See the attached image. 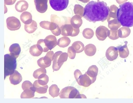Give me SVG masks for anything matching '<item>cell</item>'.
I'll use <instances>...</instances> for the list:
<instances>
[{
  "label": "cell",
  "instance_id": "cell-1",
  "mask_svg": "<svg viewBox=\"0 0 133 103\" xmlns=\"http://www.w3.org/2000/svg\"><path fill=\"white\" fill-rule=\"evenodd\" d=\"M109 7L104 2L91 1L84 8V18L90 22L105 21L109 12Z\"/></svg>",
  "mask_w": 133,
  "mask_h": 103
},
{
  "label": "cell",
  "instance_id": "cell-2",
  "mask_svg": "<svg viewBox=\"0 0 133 103\" xmlns=\"http://www.w3.org/2000/svg\"><path fill=\"white\" fill-rule=\"evenodd\" d=\"M117 18L123 27H133V2H126L120 5L117 11Z\"/></svg>",
  "mask_w": 133,
  "mask_h": 103
},
{
  "label": "cell",
  "instance_id": "cell-3",
  "mask_svg": "<svg viewBox=\"0 0 133 103\" xmlns=\"http://www.w3.org/2000/svg\"><path fill=\"white\" fill-rule=\"evenodd\" d=\"M16 58L10 54H6L4 56V74L5 79L7 76L14 74L17 68Z\"/></svg>",
  "mask_w": 133,
  "mask_h": 103
},
{
  "label": "cell",
  "instance_id": "cell-4",
  "mask_svg": "<svg viewBox=\"0 0 133 103\" xmlns=\"http://www.w3.org/2000/svg\"><path fill=\"white\" fill-rule=\"evenodd\" d=\"M68 57L69 54L67 53L63 52L62 51H58L55 53L52 59L53 71H57L60 70L64 62L68 60Z\"/></svg>",
  "mask_w": 133,
  "mask_h": 103
},
{
  "label": "cell",
  "instance_id": "cell-5",
  "mask_svg": "<svg viewBox=\"0 0 133 103\" xmlns=\"http://www.w3.org/2000/svg\"><path fill=\"white\" fill-rule=\"evenodd\" d=\"M51 7L56 11L65 10L69 5V0H49Z\"/></svg>",
  "mask_w": 133,
  "mask_h": 103
},
{
  "label": "cell",
  "instance_id": "cell-6",
  "mask_svg": "<svg viewBox=\"0 0 133 103\" xmlns=\"http://www.w3.org/2000/svg\"><path fill=\"white\" fill-rule=\"evenodd\" d=\"M54 54L52 51H50L46 53L45 57H41L37 60L38 65L41 68H47L51 66L53 56Z\"/></svg>",
  "mask_w": 133,
  "mask_h": 103
},
{
  "label": "cell",
  "instance_id": "cell-7",
  "mask_svg": "<svg viewBox=\"0 0 133 103\" xmlns=\"http://www.w3.org/2000/svg\"><path fill=\"white\" fill-rule=\"evenodd\" d=\"M6 26L9 30L15 31L19 29L21 24L19 20L15 17H8L6 19Z\"/></svg>",
  "mask_w": 133,
  "mask_h": 103
},
{
  "label": "cell",
  "instance_id": "cell-8",
  "mask_svg": "<svg viewBox=\"0 0 133 103\" xmlns=\"http://www.w3.org/2000/svg\"><path fill=\"white\" fill-rule=\"evenodd\" d=\"M108 29L104 26H100L96 29V35L100 41H104L108 37Z\"/></svg>",
  "mask_w": 133,
  "mask_h": 103
},
{
  "label": "cell",
  "instance_id": "cell-9",
  "mask_svg": "<svg viewBox=\"0 0 133 103\" xmlns=\"http://www.w3.org/2000/svg\"><path fill=\"white\" fill-rule=\"evenodd\" d=\"M48 1V0H34L36 9L38 12L43 13L47 11Z\"/></svg>",
  "mask_w": 133,
  "mask_h": 103
},
{
  "label": "cell",
  "instance_id": "cell-10",
  "mask_svg": "<svg viewBox=\"0 0 133 103\" xmlns=\"http://www.w3.org/2000/svg\"><path fill=\"white\" fill-rule=\"evenodd\" d=\"M61 35L63 36H72L73 32L74 30V28L72 27L71 24L66 23V21L64 24L61 26Z\"/></svg>",
  "mask_w": 133,
  "mask_h": 103
},
{
  "label": "cell",
  "instance_id": "cell-11",
  "mask_svg": "<svg viewBox=\"0 0 133 103\" xmlns=\"http://www.w3.org/2000/svg\"><path fill=\"white\" fill-rule=\"evenodd\" d=\"M118 51L117 47L110 46L106 51V57L108 60L113 61L118 57Z\"/></svg>",
  "mask_w": 133,
  "mask_h": 103
},
{
  "label": "cell",
  "instance_id": "cell-12",
  "mask_svg": "<svg viewBox=\"0 0 133 103\" xmlns=\"http://www.w3.org/2000/svg\"><path fill=\"white\" fill-rule=\"evenodd\" d=\"M44 42L49 50H51L57 45V38L54 35L47 36L44 39Z\"/></svg>",
  "mask_w": 133,
  "mask_h": 103
},
{
  "label": "cell",
  "instance_id": "cell-13",
  "mask_svg": "<svg viewBox=\"0 0 133 103\" xmlns=\"http://www.w3.org/2000/svg\"><path fill=\"white\" fill-rule=\"evenodd\" d=\"M77 83L79 85L82 86L84 87H88L93 84L91 79L88 76L86 72L84 75H81L80 76Z\"/></svg>",
  "mask_w": 133,
  "mask_h": 103
},
{
  "label": "cell",
  "instance_id": "cell-14",
  "mask_svg": "<svg viewBox=\"0 0 133 103\" xmlns=\"http://www.w3.org/2000/svg\"><path fill=\"white\" fill-rule=\"evenodd\" d=\"M22 79L23 78L21 75L17 70H15L14 74L11 75L9 77L11 84L14 85H16L20 84L22 82Z\"/></svg>",
  "mask_w": 133,
  "mask_h": 103
},
{
  "label": "cell",
  "instance_id": "cell-15",
  "mask_svg": "<svg viewBox=\"0 0 133 103\" xmlns=\"http://www.w3.org/2000/svg\"><path fill=\"white\" fill-rule=\"evenodd\" d=\"M98 73V68L96 65H92L89 67L88 71L86 72V73L91 79L93 83H94L96 81Z\"/></svg>",
  "mask_w": 133,
  "mask_h": 103
},
{
  "label": "cell",
  "instance_id": "cell-16",
  "mask_svg": "<svg viewBox=\"0 0 133 103\" xmlns=\"http://www.w3.org/2000/svg\"><path fill=\"white\" fill-rule=\"evenodd\" d=\"M117 48L118 52L119 57L122 58H126L129 56V51L126 44L123 45H120L117 47Z\"/></svg>",
  "mask_w": 133,
  "mask_h": 103
},
{
  "label": "cell",
  "instance_id": "cell-17",
  "mask_svg": "<svg viewBox=\"0 0 133 103\" xmlns=\"http://www.w3.org/2000/svg\"><path fill=\"white\" fill-rule=\"evenodd\" d=\"M9 51L11 55L17 58L21 53V47L18 44H13L10 46Z\"/></svg>",
  "mask_w": 133,
  "mask_h": 103
},
{
  "label": "cell",
  "instance_id": "cell-18",
  "mask_svg": "<svg viewBox=\"0 0 133 103\" xmlns=\"http://www.w3.org/2000/svg\"><path fill=\"white\" fill-rule=\"evenodd\" d=\"M70 23L74 28L78 29L82 24L83 21L82 18L80 16L75 15L71 18Z\"/></svg>",
  "mask_w": 133,
  "mask_h": 103
},
{
  "label": "cell",
  "instance_id": "cell-19",
  "mask_svg": "<svg viewBox=\"0 0 133 103\" xmlns=\"http://www.w3.org/2000/svg\"><path fill=\"white\" fill-rule=\"evenodd\" d=\"M15 7L17 11L19 12H23L27 10L29 4L25 1L21 0L16 3Z\"/></svg>",
  "mask_w": 133,
  "mask_h": 103
},
{
  "label": "cell",
  "instance_id": "cell-20",
  "mask_svg": "<svg viewBox=\"0 0 133 103\" xmlns=\"http://www.w3.org/2000/svg\"><path fill=\"white\" fill-rule=\"evenodd\" d=\"M35 90L34 87H32L31 88L24 90V92L21 93V98L22 99H31L35 96Z\"/></svg>",
  "mask_w": 133,
  "mask_h": 103
},
{
  "label": "cell",
  "instance_id": "cell-21",
  "mask_svg": "<svg viewBox=\"0 0 133 103\" xmlns=\"http://www.w3.org/2000/svg\"><path fill=\"white\" fill-rule=\"evenodd\" d=\"M33 86L35 92H36L38 93L41 94L46 93L47 92V89L48 88V86L47 85L43 86L39 84L38 82V80H36L34 82Z\"/></svg>",
  "mask_w": 133,
  "mask_h": 103
},
{
  "label": "cell",
  "instance_id": "cell-22",
  "mask_svg": "<svg viewBox=\"0 0 133 103\" xmlns=\"http://www.w3.org/2000/svg\"><path fill=\"white\" fill-rule=\"evenodd\" d=\"M20 19L25 24H29L32 22V16L29 12H24L20 16Z\"/></svg>",
  "mask_w": 133,
  "mask_h": 103
},
{
  "label": "cell",
  "instance_id": "cell-23",
  "mask_svg": "<svg viewBox=\"0 0 133 103\" xmlns=\"http://www.w3.org/2000/svg\"><path fill=\"white\" fill-rule=\"evenodd\" d=\"M109 8V12L107 18L108 22L111 20L117 18V11L118 9V8L115 5L110 6Z\"/></svg>",
  "mask_w": 133,
  "mask_h": 103
},
{
  "label": "cell",
  "instance_id": "cell-24",
  "mask_svg": "<svg viewBox=\"0 0 133 103\" xmlns=\"http://www.w3.org/2000/svg\"><path fill=\"white\" fill-rule=\"evenodd\" d=\"M85 54L89 57L93 56L96 52V46L92 44H88L84 47Z\"/></svg>",
  "mask_w": 133,
  "mask_h": 103
},
{
  "label": "cell",
  "instance_id": "cell-25",
  "mask_svg": "<svg viewBox=\"0 0 133 103\" xmlns=\"http://www.w3.org/2000/svg\"><path fill=\"white\" fill-rule=\"evenodd\" d=\"M118 35L121 38H125L129 36L131 33V30L129 28L123 27L117 30Z\"/></svg>",
  "mask_w": 133,
  "mask_h": 103
},
{
  "label": "cell",
  "instance_id": "cell-26",
  "mask_svg": "<svg viewBox=\"0 0 133 103\" xmlns=\"http://www.w3.org/2000/svg\"><path fill=\"white\" fill-rule=\"evenodd\" d=\"M74 88L73 87L68 86L63 88L60 92L59 96L61 99H69L71 92Z\"/></svg>",
  "mask_w": 133,
  "mask_h": 103
},
{
  "label": "cell",
  "instance_id": "cell-27",
  "mask_svg": "<svg viewBox=\"0 0 133 103\" xmlns=\"http://www.w3.org/2000/svg\"><path fill=\"white\" fill-rule=\"evenodd\" d=\"M37 28V24L34 20H33L30 24H25L24 25V29L28 33H33L36 31Z\"/></svg>",
  "mask_w": 133,
  "mask_h": 103
},
{
  "label": "cell",
  "instance_id": "cell-28",
  "mask_svg": "<svg viewBox=\"0 0 133 103\" xmlns=\"http://www.w3.org/2000/svg\"><path fill=\"white\" fill-rule=\"evenodd\" d=\"M121 26V24L118 21L117 18L111 20L108 22V28L112 30H118Z\"/></svg>",
  "mask_w": 133,
  "mask_h": 103
},
{
  "label": "cell",
  "instance_id": "cell-29",
  "mask_svg": "<svg viewBox=\"0 0 133 103\" xmlns=\"http://www.w3.org/2000/svg\"><path fill=\"white\" fill-rule=\"evenodd\" d=\"M70 43V39L66 36L62 37L57 40V45L62 48H65L69 46Z\"/></svg>",
  "mask_w": 133,
  "mask_h": 103
},
{
  "label": "cell",
  "instance_id": "cell-30",
  "mask_svg": "<svg viewBox=\"0 0 133 103\" xmlns=\"http://www.w3.org/2000/svg\"><path fill=\"white\" fill-rule=\"evenodd\" d=\"M49 94L52 98L57 97L59 96L60 89L56 84H53L49 88Z\"/></svg>",
  "mask_w": 133,
  "mask_h": 103
},
{
  "label": "cell",
  "instance_id": "cell-31",
  "mask_svg": "<svg viewBox=\"0 0 133 103\" xmlns=\"http://www.w3.org/2000/svg\"><path fill=\"white\" fill-rule=\"evenodd\" d=\"M72 46L73 47L76 51V53L82 52L84 50V45L80 41H75L72 44Z\"/></svg>",
  "mask_w": 133,
  "mask_h": 103
},
{
  "label": "cell",
  "instance_id": "cell-32",
  "mask_svg": "<svg viewBox=\"0 0 133 103\" xmlns=\"http://www.w3.org/2000/svg\"><path fill=\"white\" fill-rule=\"evenodd\" d=\"M43 52H42L38 49L37 45L32 46L29 49V53L34 57H39L41 55Z\"/></svg>",
  "mask_w": 133,
  "mask_h": 103
},
{
  "label": "cell",
  "instance_id": "cell-33",
  "mask_svg": "<svg viewBox=\"0 0 133 103\" xmlns=\"http://www.w3.org/2000/svg\"><path fill=\"white\" fill-rule=\"evenodd\" d=\"M74 11L75 15L80 16L81 18L84 17V8L80 5L76 4L74 7Z\"/></svg>",
  "mask_w": 133,
  "mask_h": 103
},
{
  "label": "cell",
  "instance_id": "cell-34",
  "mask_svg": "<svg viewBox=\"0 0 133 103\" xmlns=\"http://www.w3.org/2000/svg\"><path fill=\"white\" fill-rule=\"evenodd\" d=\"M37 46L38 49L42 52H46L49 51V49L48 48V47L45 45V43L44 42V39H41L39 40L37 43Z\"/></svg>",
  "mask_w": 133,
  "mask_h": 103
},
{
  "label": "cell",
  "instance_id": "cell-35",
  "mask_svg": "<svg viewBox=\"0 0 133 103\" xmlns=\"http://www.w3.org/2000/svg\"><path fill=\"white\" fill-rule=\"evenodd\" d=\"M46 73V70L45 68H41L35 70L33 73V77L35 79H39V78Z\"/></svg>",
  "mask_w": 133,
  "mask_h": 103
},
{
  "label": "cell",
  "instance_id": "cell-36",
  "mask_svg": "<svg viewBox=\"0 0 133 103\" xmlns=\"http://www.w3.org/2000/svg\"><path fill=\"white\" fill-rule=\"evenodd\" d=\"M82 34L85 38L90 39L94 36V32L92 29L90 28H86L83 31Z\"/></svg>",
  "mask_w": 133,
  "mask_h": 103
},
{
  "label": "cell",
  "instance_id": "cell-37",
  "mask_svg": "<svg viewBox=\"0 0 133 103\" xmlns=\"http://www.w3.org/2000/svg\"><path fill=\"white\" fill-rule=\"evenodd\" d=\"M51 22H53V23H57V24H58L59 26H61L63 24H64L63 23H65V22H63L62 21L61 18L60 17H59L57 16L56 15H54V14L51 15Z\"/></svg>",
  "mask_w": 133,
  "mask_h": 103
},
{
  "label": "cell",
  "instance_id": "cell-38",
  "mask_svg": "<svg viewBox=\"0 0 133 103\" xmlns=\"http://www.w3.org/2000/svg\"><path fill=\"white\" fill-rule=\"evenodd\" d=\"M108 36L109 38L111 39L112 40H116L119 38L118 35L117 30H109L108 32Z\"/></svg>",
  "mask_w": 133,
  "mask_h": 103
},
{
  "label": "cell",
  "instance_id": "cell-39",
  "mask_svg": "<svg viewBox=\"0 0 133 103\" xmlns=\"http://www.w3.org/2000/svg\"><path fill=\"white\" fill-rule=\"evenodd\" d=\"M49 80L48 76H47V75L45 74L44 75H43L39 79H38V82L41 85H47V84L49 82Z\"/></svg>",
  "mask_w": 133,
  "mask_h": 103
},
{
  "label": "cell",
  "instance_id": "cell-40",
  "mask_svg": "<svg viewBox=\"0 0 133 103\" xmlns=\"http://www.w3.org/2000/svg\"><path fill=\"white\" fill-rule=\"evenodd\" d=\"M76 51L72 46H70L68 48V54H69V57L71 59H74L76 57Z\"/></svg>",
  "mask_w": 133,
  "mask_h": 103
},
{
  "label": "cell",
  "instance_id": "cell-41",
  "mask_svg": "<svg viewBox=\"0 0 133 103\" xmlns=\"http://www.w3.org/2000/svg\"><path fill=\"white\" fill-rule=\"evenodd\" d=\"M51 23L48 21H42L39 23V25L42 28L44 29L50 30V28L51 25Z\"/></svg>",
  "mask_w": 133,
  "mask_h": 103
},
{
  "label": "cell",
  "instance_id": "cell-42",
  "mask_svg": "<svg viewBox=\"0 0 133 103\" xmlns=\"http://www.w3.org/2000/svg\"><path fill=\"white\" fill-rule=\"evenodd\" d=\"M32 87H33V84H32L31 82L28 80L25 81L24 82H23V83L22 85V88L23 90L31 88Z\"/></svg>",
  "mask_w": 133,
  "mask_h": 103
},
{
  "label": "cell",
  "instance_id": "cell-43",
  "mask_svg": "<svg viewBox=\"0 0 133 103\" xmlns=\"http://www.w3.org/2000/svg\"><path fill=\"white\" fill-rule=\"evenodd\" d=\"M51 32L55 36H59L61 35L62 31H61V28L60 27V26L58 25L55 30L51 31Z\"/></svg>",
  "mask_w": 133,
  "mask_h": 103
},
{
  "label": "cell",
  "instance_id": "cell-44",
  "mask_svg": "<svg viewBox=\"0 0 133 103\" xmlns=\"http://www.w3.org/2000/svg\"><path fill=\"white\" fill-rule=\"evenodd\" d=\"M82 75L81 72H80V70L78 69H77L75 70L74 72V76H75V78L77 82H78V78L80 77V76Z\"/></svg>",
  "mask_w": 133,
  "mask_h": 103
},
{
  "label": "cell",
  "instance_id": "cell-45",
  "mask_svg": "<svg viewBox=\"0 0 133 103\" xmlns=\"http://www.w3.org/2000/svg\"><path fill=\"white\" fill-rule=\"evenodd\" d=\"M16 0H4L5 5H12L16 2Z\"/></svg>",
  "mask_w": 133,
  "mask_h": 103
},
{
  "label": "cell",
  "instance_id": "cell-46",
  "mask_svg": "<svg viewBox=\"0 0 133 103\" xmlns=\"http://www.w3.org/2000/svg\"><path fill=\"white\" fill-rule=\"evenodd\" d=\"M128 0H116V2L117 3L121 5V4H123L127 1Z\"/></svg>",
  "mask_w": 133,
  "mask_h": 103
},
{
  "label": "cell",
  "instance_id": "cell-47",
  "mask_svg": "<svg viewBox=\"0 0 133 103\" xmlns=\"http://www.w3.org/2000/svg\"><path fill=\"white\" fill-rule=\"evenodd\" d=\"M78 1L83 2V3H88V2H89V1L90 0H78Z\"/></svg>",
  "mask_w": 133,
  "mask_h": 103
},
{
  "label": "cell",
  "instance_id": "cell-48",
  "mask_svg": "<svg viewBox=\"0 0 133 103\" xmlns=\"http://www.w3.org/2000/svg\"><path fill=\"white\" fill-rule=\"evenodd\" d=\"M97 1H98V2H99V1H100V0H97Z\"/></svg>",
  "mask_w": 133,
  "mask_h": 103
}]
</instances>
